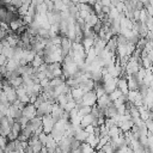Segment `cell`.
Returning a JSON list of instances; mask_svg holds the SVG:
<instances>
[{"mask_svg":"<svg viewBox=\"0 0 153 153\" xmlns=\"http://www.w3.org/2000/svg\"><path fill=\"white\" fill-rule=\"evenodd\" d=\"M97 94H96V91L92 90V91H88L84 94V97L76 102V105H87V106H94L97 104Z\"/></svg>","mask_w":153,"mask_h":153,"instance_id":"1","label":"cell"},{"mask_svg":"<svg viewBox=\"0 0 153 153\" xmlns=\"http://www.w3.org/2000/svg\"><path fill=\"white\" fill-rule=\"evenodd\" d=\"M42 123H43V131L47 133V134H51L56 121L54 120V117L50 114V115H44L42 117Z\"/></svg>","mask_w":153,"mask_h":153,"instance_id":"2","label":"cell"},{"mask_svg":"<svg viewBox=\"0 0 153 153\" xmlns=\"http://www.w3.org/2000/svg\"><path fill=\"white\" fill-rule=\"evenodd\" d=\"M23 116L26 117L29 121H31L32 118L37 117V108L31 103L26 104L25 108L23 109Z\"/></svg>","mask_w":153,"mask_h":153,"instance_id":"3","label":"cell"},{"mask_svg":"<svg viewBox=\"0 0 153 153\" xmlns=\"http://www.w3.org/2000/svg\"><path fill=\"white\" fill-rule=\"evenodd\" d=\"M111 104H112V102H111L110 96H109L108 93H106V94H104V96H102V97H99V98L97 99V105H98V108H99V109L106 110Z\"/></svg>","mask_w":153,"mask_h":153,"instance_id":"4","label":"cell"},{"mask_svg":"<svg viewBox=\"0 0 153 153\" xmlns=\"http://www.w3.org/2000/svg\"><path fill=\"white\" fill-rule=\"evenodd\" d=\"M117 82H118V78H111L106 81H104V88L105 92L108 94H110L111 92H114L117 88Z\"/></svg>","mask_w":153,"mask_h":153,"instance_id":"5","label":"cell"},{"mask_svg":"<svg viewBox=\"0 0 153 153\" xmlns=\"http://www.w3.org/2000/svg\"><path fill=\"white\" fill-rule=\"evenodd\" d=\"M117 88H120V90L122 91V93H123V94H128V93H129V87H128V79H124V78H118Z\"/></svg>","mask_w":153,"mask_h":153,"instance_id":"6","label":"cell"},{"mask_svg":"<svg viewBox=\"0 0 153 153\" xmlns=\"http://www.w3.org/2000/svg\"><path fill=\"white\" fill-rule=\"evenodd\" d=\"M98 22H99L98 16H97L96 13H92V14H90V16L85 19V26H87V27H92V29H93V26H94Z\"/></svg>","mask_w":153,"mask_h":153,"instance_id":"7","label":"cell"},{"mask_svg":"<svg viewBox=\"0 0 153 153\" xmlns=\"http://www.w3.org/2000/svg\"><path fill=\"white\" fill-rule=\"evenodd\" d=\"M118 127L121 128L122 133H127V131H130V130L133 129V127H134V122H133V120L124 121V122L120 123V124H118Z\"/></svg>","mask_w":153,"mask_h":153,"instance_id":"8","label":"cell"},{"mask_svg":"<svg viewBox=\"0 0 153 153\" xmlns=\"http://www.w3.org/2000/svg\"><path fill=\"white\" fill-rule=\"evenodd\" d=\"M86 143H88L91 147H93L96 149V147L99 143V136H97L96 134H90L88 137H87V140H86Z\"/></svg>","mask_w":153,"mask_h":153,"instance_id":"9","label":"cell"},{"mask_svg":"<svg viewBox=\"0 0 153 153\" xmlns=\"http://www.w3.org/2000/svg\"><path fill=\"white\" fill-rule=\"evenodd\" d=\"M88 135H90V134H88L85 129H81V130H79V131H76V133H75L74 137H75L78 141H80V142H86V140H87Z\"/></svg>","mask_w":153,"mask_h":153,"instance_id":"10","label":"cell"},{"mask_svg":"<svg viewBox=\"0 0 153 153\" xmlns=\"http://www.w3.org/2000/svg\"><path fill=\"white\" fill-rule=\"evenodd\" d=\"M43 63H44V59H43V56H39V55H37V54H36V56H35L33 61L31 62V66H32L33 68H39Z\"/></svg>","mask_w":153,"mask_h":153,"instance_id":"11","label":"cell"},{"mask_svg":"<svg viewBox=\"0 0 153 153\" xmlns=\"http://www.w3.org/2000/svg\"><path fill=\"white\" fill-rule=\"evenodd\" d=\"M80 153H92V152H94L96 149L93 148V147H91L88 143H86V142H81V146H80Z\"/></svg>","mask_w":153,"mask_h":153,"instance_id":"12","label":"cell"},{"mask_svg":"<svg viewBox=\"0 0 153 153\" xmlns=\"http://www.w3.org/2000/svg\"><path fill=\"white\" fill-rule=\"evenodd\" d=\"M105 153H116V151H117V148L111 143V142H109V143H106L105 146H103V148H102Z\"/></svg>","mask_w":153,"mask_h":153,"instance_id":"13","label":"cell"},{"mask_svg":"<svg viewBox=\"0 0 153 153\" xmlns=\"http://www.w3.org/2000/svg\"><path fill=\"white\" fill-rule=\"evenodd\" d=\"M123 93H122V91L120 90V88H116L114 92H111L109 96H110V99H111V102H115V100H117L121 96H122Z\"/></svg>","mask_w":153,"mask_h":153,"instance_id":"14","label":"cell"},{"mask_svg":"<svg viewBox=\"0 0 153 153\" xmlns=\"http://www.w3.org/2000/svg\"><path fill=\"white\" fill-rule=\"evenodd\" d=\"M49 136H50V134H47V133L42 131V133L38 135V139H39V141L45 146V145H47V142H48V140H49Z\"/></svg>","mask_w":153,"mask_h":153,"instance_id":"15","label":"cell"},{"mask_svg":"<svg viewBox=\"0 0 153 153\" xmlns=\"http://www.w3.org/2000/svg\"><path fill=\"white\" fill-rule=\"evenodd\" d=\"M137 94H139V91H129V93H128V99H129V102L134 104V102H135L136 98H137Z\"/></svg>","mask_w":153,"mask_h":153,"instance_id":"16","label":"cell"},{"mask_svg":"<svg viewBox=\"0 0 153 153\" xmlns=\"http://www.w3.org/2000/svg\"><path fill=\"white\" fill-rule=\"evenodd\" d=\"M145 123H146V127H147L148 131H149V133H153V120L148 118L147 121H145Z\"/></svg>","mask_w":153,"mask_h":153,"instance_id":"17","label":"cell"},{"mask_svg":"<svg viewBox=\"0 0 153 153\" xmlns=\"http://www.w3.org/2000/svg\"><path fill=\"white\" fill-rule=\"evenodd\" d=\"M84 129H85V130H86V131H87L88 134H94V130H96V127L91 124V126H87V127H86V128H84Z\"/></svg>","mask_w":153,"mask_h":153,"instance_id":"18","label":"cell"},{"mask_svg":"<svg viewBox=\"0 0 153 153\" xmlns=\"http://www.w3.org/2000/svg\"><path fill=\"white\" fill-rule=\"evenodd\" d=\"M39 153H49V152H48V148H47L45 146H43V148H42V151H41Z\"/></svg>","mask_w":153,"mask_h":153,"instance_id":"19","label":"cell"}]
</instances>
